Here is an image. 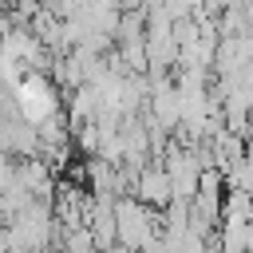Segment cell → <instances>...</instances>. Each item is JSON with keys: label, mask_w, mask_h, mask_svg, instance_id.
I'll return each instance as SVG.
<instances>
[{"label": "cell", "mask_w": 253, "mask_h": 253, "mask_svg": "<svg viewBox=\"0 0 253 253\" xmlns=\"http://www.w3.org/2000/svg\"><path fill=\"white\" fill-rule=\"evenodd\" d=\"M115 221H119V237L126 241V249H138V245H150L154 241V229H150V221H146V213L138 206L119 202L115 206Z\"/></svg>", "instance_id": "obj_1"}, {"label": "cell", "mask_w": 253, "mask_h": 253, "mask_svg": "<svg viewBox=\"0 0 253 253\" xmlns=\"http://www.w3.org/2000/svg\"><path fill=\"white\" fill-rule=\"evenodd\" d=\"M20 107H24L28 119H43V115L51 111V95H47V87H43L40 79L20 83Z\"/></svg>", "instance_id": "obj_2"}, {"label": "cell", "mask_w": 253, "mask_h": 253, "mask_svg": "<svg viewBox=\"0 0 253 253\" xmlns=\"http://www.w3.org/2000/svg\"><path fill=\"white\" fill-rule=\"evenodd\" d=\"M170 190H174V182L166 178V174H146L142 178V202H170Z\"/></svg>", "instance_id": "obj_3"}]
</instances>
